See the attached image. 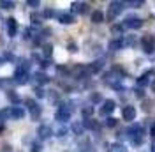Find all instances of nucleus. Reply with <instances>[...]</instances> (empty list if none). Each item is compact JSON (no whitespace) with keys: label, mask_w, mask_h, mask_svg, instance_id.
I'll list each match as a JSON object with an SVG mask.
<instances>
[{"label":"nucleus","mask_w":155,"mask_h":152,"mask_svg":"<svg viewBox=\"0 0 155 152\" xmlns=\"http://www.w3.org/2000/svg\"><path fill=\"white\" fill-rule=\"evenodd\" d=\"M71 129H72V133L78 134V136H81V134L85 133V127H83V122H72L71 126Z\"/></svg>","instance_id":"bb28decb"},{"label":"nucleus","mask_w":155,"mask_h":152,"mask_svg":"<svg viewBox=\"0 0 155 152\" xmlns=\"http://www.w3.org/2000/svg\"><path fill=\"white\" fill-rule=\"evenodd\" d=\"M2 64H4V58H0V66H2Z\"/></svg>","instance_id":"864d4df0"},{"label":"nucleus","mask_w":155,"mask_h":152,"mask_svg":"<svg viewBox=\"0 0 155 152\" xmlns=\"http://www.w3.org/2000/svg\"><path fill=\"white\" fill-rule=\"evenodd\" d=\"M12 85H16V83L12 81V78H0V88H2V90L9 92V90H12V88H11Z\"/></svg>","instance_id":"412c9836"},{"label":"nucleus","mask_w":155,"mask_h":152,"mask_svg":"<svg viewBox=\"0 0 155 152\" xmlns=\"http://www.w3.org/2000/svg\"><path fill=\"white\" fill-rule=\"evenodd\" d=\"M152 152H155V140H153V143H152Z\"/></svg>","instance_id":"3c124183"},{"label":"nucleus","mask_w":155,"mask_h":152,"mask_svg":"<svg viewBox=\"0 0 155 152\" xmlns=\"http://www.w3.org/2000/svg\"><path fill=\"white\" fill-rule=\"evenodd\" d=\"M145 2L143 0H129V2H125V5H130V7H141Z\"/></svg>","instance_id":"58836bf2"},{"label":"nucleus","mask_w":155,"mask_h":152,"mask_svg":"<svg viewBox=\"0 0 155 152\" xmlns=\"http://www.w3.org/2000/svg\"><path fill=\"white\" fill-rule=\"evenodd\" d=\"M4 131H5V126H4V122H2V120H0V134L4 133Z\"/></svg>","instance_id":"8fccbe9b"},{"label":"nucleus","mask_w":155,"mask_h":152,"mask_svg":"<svg viewBox=\"0 0 155 152\" xmlns=\"http://www.w3.org/2000/svg\"><path fill=\"white\" fill-rule=\"evenodd\" d=\"M152 74H153L152 71H148V73H145V74H141L139 78H137V85L145 88V87L148 85V83H150V76H152Z\"/></svg>","instance_id":"5701e85b"},{"label":"nucleus","mask_w":155,"mask_h":152,"mask_svg":"<svg viewBox=\"0 0 155 152\" xmlns=\"http://www.w3.org/2000/svg\"><path fill=\"white\" fill-rule=\"evenodd\" d=\"M5 30H7V36L9 37H14L18 34V21H16V18L5 19Z\"/></svg>","instance_id":"f8f14e48"},{"label":"nucleus","mask_w":155,"mask_h":152,"mask_svg":"<svg viewBox=\"0 0 155 152\" xmlns=\"http://www.w3.org/2000/svg\"><path fill=\"white\" fill-rule=\"evenodd\" d=\"M30 62L28 60H21L19 62V66L16 67V71H14V74H12V81L16 83V85H25V83H28L30 80Z\"/></svg>","instance_id":"f03ea898"},{"label":"nucleus","mask_w":155,"mask_h":152,"mask_svg":"<svg viewBox=\"0 0 155 152\" xmlns=\"http://www.w3.org/2000/svg\"><path fill=\"white\" fill-rule=\"evenodd\" d=\"M78 147H79V152H97L94 143L90 142V138H81L79 143H78Z\"/></svg>","instance_id":"4468645a"},{"label":"nucleus","mask_w":155,"mask_h":152,"mask_svg":"<svg viewBox=\"0 0 155 152\" xmlns=\"http://www.w3.org/2000/svg\"><path fill=\"white\" fill-rule=\"evenodd\" d=\"M87 67H88V73H90V74H97V73L102 71V67H104V60H102V58H101V60L97 58V60H94L92 64H88Z\"/></svg>","instance_id":"a211bd4d"},{"label":"nucleus","mask_w":155,"mask_h":152,"mask_svg":"<svg viewBox=\"0 0 155 152\" xmlns=\"http://www.w3.org/2000/svg\"><path fill=\"white\" fill-rule=\"evenodd\" d=\"M76 103L74 101H64V103H60L58 106V110L55 112V120L60 124L67 122L69 119H71V115L74 113V110H76Z\"/></svg>","instance_id":"7ed1b4c3"},{"label":"nucleus","mask_w":155,"mask_h":152,"mask_svg":"<svg viewBox=\"0 0 155 152\" xmlns=\"http://www.w3.org/2000/svg\"><path fill=\"white\" fill-rule=\"evenodd\" d=\"M111 34L115 36V39H120L124 36V25H113L111 27Z\"/></svg>","instance_id":"cd10ccee"},{"label":"nucleus","mask_w":155,"mask_h":152,"mask_svg":"<svg viewBox=\"0 0 155 152\" xmlns=\"http://www.w3.org/2000/svg\"><path fill=\"white\" fill-rule=\"evenodd\" d=\"M27 5L35 9V7H39V5H41V2H39V0H27Z\"/></svg>","instance_id":"37998d69"},{"label":"nucleus","mask_w":155,"mask_h":152,"mask_svg":"<svg viewBox=\"0 0 155 152\" xmlns=\"http://www.w3.org/2000/svg\"><path fill=\"white\" fill-rule=\"evenodd\" d=\"M122 117H124V120H127V122H132L136 119V108L130 105H125L122 108Z\"/></svg>","instance_id":"ddd939ff"},{"label":"nucleus","mask_w":155,"mask_h":152,"mask_svg":"<svg viewBox=\"0 0 155 152\" xmlns=\"http://www.w3.org/2000/svg\"><path fill=\"white\" fill-rule=\"evenodd\" d=\"M42 12H41V14H39V12H32V14H30V21H32V25H41V23H42Z\"/></svg>","instance_id":"c756f323"},{"label":"nucleus","mask_w":155,"mask_h":152,"mask_svg":"<svg viewBox=\"0 0 155 152\" xmlns=\"http://www.w3.org/2000/svg\"><path fill=\"white\" fill-rule=\"evenodd\" d=\"M12 117H11V106L9 108H2L0 110V120L2 122H5V120H11Z\"/></svg>","instance_id":"c85d7f7f"},{"label":"nucleus","mask_w":155,"mask_h":152,"mask_svg":"<svg viewBox=\"0 0 155 152\" xmlns=\"http://www.w3.org/2000/svg\"><path fill=\"white\" fill-rule=\"evenodd\" d=\"M25 106H27V112L30 113V119L32 120H39V117L42 113V110H41V106L35 99H25Z\"/></svg>","instance_id":"39448f33"},{"label":"nucleus","mask_w":155,"mask_h":152,"mask_svg":"<svg viewBox=\"0 0 155 152\" xmlns=\"http://www.w3.org/2000/svg\"><path fill=\"white\" fill-rule=\"evenodd\" d=\"M71 7H72V12H76V14H87L88 9H90L87 2H72Z\"/></svg>","instance_id":"2eb2a0df"},{"label":"nucleus","mask_w":155,"mask_h":152,"mask_svg":"<svg viewBox=\"0 0 155 152\" xmlns=\"http://www.w3.org/2000/svg\"><path fill=\"white\" fill-rule=\"evenodd\" d=\"M107 48H109L111 51H118V50H122V48H124V37L111 39V41H109V44H107Z\"/></svg>","instance_id":"aec40b11"},{"label":"nucleus","mask_w":155,"mask_h":152,"mask_svg":"<svg viewBox=\"0 0 155 152\" xmlns=\"http://www.w3.org/2000/svg\"><path fill=\"white\" fill-rule=\"evenodd\" d=\"M124 76H125V71L122 69V67H113L111 71H107L106 74L102 76V81L106 83V85L113 87L116 90H122V85H120V81L124 80Z\"/></svg>","instance_id":"f257e3e1"},{"label":"nucleus","mask_w":155,"mask_h":152,"mask_svg":"<svg viewBox=\"0 0 155 152\" xmlns=\"http://www.w3.org/2000/svg\"><path fill=\"white\" fill-rule=\"evenodd\" d=\"M152 88H153V92H155V80L152 81Z\"/></svg>","instance_id":"603ef678"},{"label":"nucleus","mask_w":155,"mask_h":152,"mask_svg":"<svg viewBox=\"0 0 155 152\" xmlns=\"http://www.w3.org/2000/svg\"><path fill=\"white\" fill-rule=\"evenodd\" d=\"M116 108V103L113 99H106V101H102V106H101V110H99V113L102 115V117H109V115L115 112Z\"/></svg>","instance_id":"9d476101"},{"label":"nucleus","mask_w":155,"mask_h":152,"mask_svg":"<svg viewBox=\"0 0 155 152\" xmlns=\"http://www.w3.org/2000/svg\"><path fill=\"white\" fill-rule=\"evenodd\" d=\"M14 5L12 0H0V9H14Z\"/></svg>","instance_id":"473e14b6"},{"label":"nucleus","mask_w":155,"mask_h":152,"mask_svg":"<svg viewBox=\"0 0 155 152\" xmlns=\"http://www.w3.org/2000/svg\"><path fill=\"white\" fill-rule=\"evenodd\" d=\"M34 83H35V87L46 85V83H49V76L42 71H37V73H34Z\"/></svg>","instance_id":"dca6fc26"},{"label":"nucleus","mask_w":155,"mask_h":152,"mask_svg":"<svg viewBox=\"0 0 155 152\" xmlns=\"http://www.w3.org/2000/svg\"><path fill=\"white\" fill-rule=\"evenodd\" d=\"M5 60H14V55H12V53H5Z\"/></svg>","instance_id":"09e8293b"},{"label":"nucleus","mask_w":155,"mask_h":152,"mask_svg":"<svg viewBox=\"0 0 155 152\" xmlns=\"http://www.w3.org/2000/svg\"><path fill=\"white\" fill-rule=\"evenodd\" d=\"M34 92H35L37 97H44V95H46V92H44V88H42V87H34Z\"/></svg>","instance_id":"a19ab883"},{"label":"nucleus","mask_w":155,"mask_h":152,"mask_svg":"<svg viewBox=\"0 0 155 152\" xmlns=\"http://www.w3.org/2000/svg\"><path fill=\"white\" fill-rule=\"evenodd\" d=\"M11 117H12L14 120H19V119L25 117V110H23L21 106H11Z\"/></svg>","instance_id":"6ab92c4d"},{"label":"nucleus","mask_w":155,"mask_h":152,"mask_svg":"<svg viewBox=\"0 0 155 152\" xmlns=\"http://www.w3.org/2000/svg\"><path fill=\"white\" fill-rule=\"evenodd\" d=\"M124 5H125V2H111L109 4V7H107V19L109 21H115L118 16H120V12L124 11Z\"/></svg>","instance_id":"423d86ee"},{"label":"nucleus","mask_w":155,"mask_h":152,"mask_svg":"<svg viewBox=\"0 0 155 152\" xmlns=\"http://www.w3.org/2000/svg\"><path fill=\"white\" fill-rule=\"evenodd\" d=\"M90 101H92V103H101V101H102V95L99 94V92H92V94H90Z\"/></svg>","instance_id":"4c0bfd02"},{"label":"nucleus","mask_w":155,"mask_h":152,"mask_svg":"<svg viewBox=\"0 0 155 152\" xmlns=\"http://www.w3.org/2000/svg\"><path fill=\"white\" fill-rule=\"evenodd\" d=\"M127 133V138L130 140V143L134 145V147H141L143 142H145V127L143 126H139V124H134V126H130L129 129H125Z\"/></svg>","instance_id":"20e7f679"},{"label":"nucleus","mask_w":155,"mask_h":152,"mask_svg":"<svg viewBox=\"0 0 155 152\" xmlns=\"http://www.w3.org/2000/svg\"><path fill=\"white\" fill-rule=\"evenodd\" d=\"M134 92H136V97H145V92H143L141 88H136Z\"/></svg>","instance_id":"49530a36"},{"label":"nucleus","mask_w":155,"mask_h":152,"mask_svg":"<svg viewBox=\"0 0 155 152\" xmlns=\"http://www.w3.org/2000/svg\"><path fill=\"white\" fill-rule=\"evenodd\" d=\"M67 50L71 51V53H76V51H78V44H76V43H69Z\"/></svg>","instance_id":"c03bdc74"},{"label":"nucleus","mask_w":155,"mask_h":152,"mask_svg":"<svg viewBox=\"0 0 155 152\" xmlns=\"http://www.w3.org/2000/svg\"><path fill=\"white\" fill-rule=\"evenodd\" d=\"M150 134L155 138V122H152V126H150Z\"/></svg>","instance_id":"de8ad7c7"},{"label":"nucleus","mask_w":155,"mask_h":152,"mask_svg":"<svg viewBox=\"0 0 155 152\" xmlns=\"http://www.w3.org/2000/svg\"><path fill=\"white\" fill-rule=\"evenodd\" d=\"M65 133H67V127H65V126H58L57 131H53V134H55V136H58V138L65 136Z\"/></svg>","instance_id":"72a5a7b5"},{"label":"nucleus","mask_w":155,"mask_h":152,"mask_svg":"<svg viewBox=\"0 0 155 152\" xmlns=\"http://www.w3.org/2000/svg\"><path fill=\"white\" fill-rule=\"evenodd\" d=\"M57 18H58V21H60L62 25H72V23H76L72 12H58Z\"/></svg>","instance_id":"f3484780"},{"label":"nucleus","mask_w":155,"mask_h":152,"mask_svg":"<svg viewBox=\"0 0 155 152\" xmlns=\"http://www.w3.org/2000/svg\"><path fill=\"white\" fill-rule=\"evenodd\" d=\"M83 127L85 129H92V131H99V122L92 120V119H85L83 120Z\"/></svg>","instance_id":"b1692460"},{"label":"nucleus","mask_w":155,"mask_h":152,"mask_svg":"<svg viewBox=\"0 0 155 152\" xmlns=\"http://www.w3.org/2000/svg\"><path fill=\"white\" fill-rule=\"evenodd\" d=\"M34 36H32V29H25L23 30V39H32Z\"/></svg>","instance_id":"a18cd8bd"},{"label":"nucleus","mask_w":155,"mask_h":152,"mask_svg":"<svg viewBox=\"0 0 155 152\" xmlns=\"http://www.w3.org/2000/svg\"><path fill=\"white\" fill-rule=\"evenodd\" d=\"M0 21H2V16H0Z\"/></svg>","instance_id":"5fc2aeb1"},{"label":"nucleus","mask_w":155,"mask_h":152,"mask_svg":"<svg viewBox=\"0 0 155 152\" xmlns=\"http://www.w3.org/2000/svg\"><path fill=\"white\" fill-rule=\"evenodd\" d=\"M53 136V129H51V126L48 124H41L37 127V138L39 140H48Z\"/></svg>","instance_id":"9b49d317"},{"label":"nucleus","mask_w":155,"mask_h":152,"mask_svg":"<svg viewBox=\"0 0 155 152\" xmlns=\"http://www.w3.org/2000/svg\"><path fill=\"white\" fill-rule=\"evenodd\" d=\"M53 16H57V12L53 9H44L42 11V18L44 19H49V18H53Z\"/></svg>","instance_id":"e433bc0d"},{"label":"nucleus","mask_w":155,"mask_h":152,"mask_svg":"<svg viewBox=\"0 0 155 152\" xmlns=\"http://www.w3.org/2000/svg\"><path fill=\"white\" fill-rule=\"evenodd\" d=\"M141 50L145 51L146 55H150V53L155 51V37L152 34H145L141 37Z\"/></svg>","instance_id":"0eeeda50"},{"label":"nucleus","mask_w":155,"mask_h":152,"mask_svg":"<svg viewBox=\"0 0 155 152\" xmlns=\"http://www.w3.org/2000/svg\"><path fill=\"white\" fill-rule=\"evenodd\" d=\"M124 29H130V30H137L143 27V19L139 18V16H134V14H130V16H127L124 19Z\"/></svg>","instance_id":"6e6552de"},{"label":"nucleus","mask_w":155,"mask_h":152,"mask_svg":"<svg viewBox=\"0 0 155 152\" xmlns=\"http://www.w3.org/2000/svg\"><path fill=\"white\" fill-rule=\"evenodd\" d=\"M94 113V106L92 105H87V106H83L81 108V115L85 117V119H90V115Z\"/></svg>","instance_id":"2f4dec72"},{"label":"nucleus","mask_w":155,"mask_h":152,"mask_svg":"<svg viewBox=\"0 0 155 152\" xmlns=\"http://www.w3.org/2000/svg\"><path fill=\"white\" fill-rule=\"evenodd\" d=\"M85 53L88 57H99L102 53V46L99 43H95V41H87L85 43Z\"/></svg>","instance_id":"1a4fd4ad"},{"label":"nucleus","mask_w":155,"mask_h":152,"mask_svg":"<svg viewBox=\"0 0 155 152\" xmlns=\"http://www.w3.org/2000/svg\"><path fill=\"white\" fill-rule=\"evenodd\" d=\"M109 152H127L124 143H111L109 145Z\"/></svg>","instance_id":"7c9ffc66"},{"label":"nucleus","mask_w":155,"mask_h":152,"mask_svg":"<svg viewBox=\"0 0 155 152\" xmlns=\"http://www.w3.org/2000/svg\"><path fill=\"white\" fill-rule=\"evenodd\" d=\"M5 95H7V99H9L11 103H12V106H18L19 103H21V99H19V95L14 92V90H9V92H5Z\"/></svg>","instance_id":"a878e982"},{"label":"nucleus","mask_w":155,"mask_h":152,"mask_svg":"<svg viewBox=\"0 0 155 152\" xmlns=\"http://www.w3.org/2000/svg\"><path fill=\"white\" fill-rule=\"evenodd\" d=\"M41 150H42L41 142H32L30 143V152H41Z\"/></svg>","instance_id":"c9c22d12"},{"label":"nucleus","mask_w":155,"mask_h":152,"mask_svg":"<svg viewBox=\"0 0 155 152\" xmlns=\"http://www.w3.org/2000/svg\"><path fill=\"white\" fill-rule=\"evenodd\" d=\"M124 46H136V36H127L124 39Z\"/></svg>","instance_id":"f704fd0d"},{"label":"nucleus","mask_w":155,"mask_h":152,"mask_svg":"<svg viewBox=\"0 0 155 152\" xmlns=\"http://www.w3.org/2000/svg\"><path fill=\"white\" fill-rule=\"evenodd\" d=\"M90 19H92V23H95V25H99V23H102L104 21V14L101 12L99 9H95L94 12H92V16H90Z\"/></svg>","instance_id":"393cba45"},{"label":"nucleus","mask_w":155,"mask_h":152,"mask_svg":"<svg viewBox=\"0 0 155 152\" xmlns=\"http://www.w3.org/2000/svg\"><path fill=\"white\" fill-rule=\"evenodd\" d=\"M116 124H118V120L113 119V117H107V119H106V126H107V127H116Z\"/></svg>","instance_id":"ea45409f"},{"label":"nucleus","mask_w":155,"mask_h":152,"mask_svg":"<svg viewBox=\"0 0 155 152\" xmlns=\"http://www.w3.org/2000/svg\"><path fill=\"white\" fill-rule=\"evenodd\" d=\"M41 53H42V57H44V60H49L51 58V55H53V46L51 44H42L41 46Z\"/></svg>","instance_id":"4be33fe9"},{"label":"nucleus","mask_w":155,"mask_h":152,"mask_svg":"<svg viewBox=\"0 0 155 152\" xmlns=\"http://www.w3.org/2000/svg\"><path fill=\"white\" fill-rule=\"evenodd\" d=\"M48 97H49V101H51V103H57V101H58V92H55V90H49Z\"/></svg>","instance_id":"79ce46f5"}]
</instances>
